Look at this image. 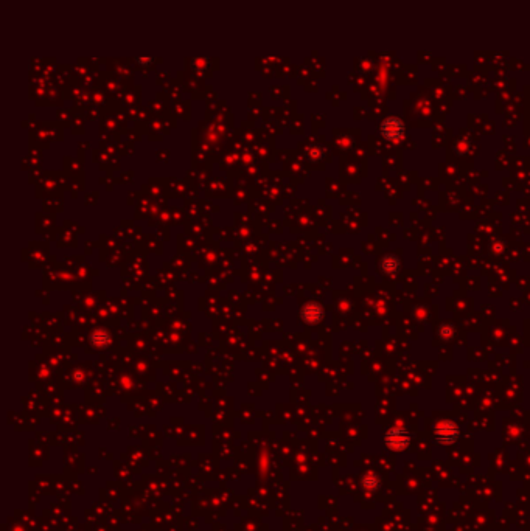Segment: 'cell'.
Returning a JSON list of instances; mask_svg holds the SVG:
<instances>
[{
	"label": "cell",
	"instance_id": "cell-2",
	"mask_svg": "<svg viewBox=\"0 0 530 531\" xmlns=\"http://www.w3.org/2000/svg\"><path fill=\"white\" fill-rule=\"evenodd\" d=\"M384 443H386V446H387L390 450L401 452V450H404V449L409 446V443H410V433H409L406 429L394 427V429H390V430L386 433Z\"/></svg>",
	"mask_w": 530,
	"mask_h": 531
},
{
	"label": "cell",
	"instance_id": "cell-3",
	"mask_svg": "<svg viewBox=\"0 0 530 531\" xmlns=\"http://www.w3.org/2000/svg\"><path fill=\"white\" fill-rule=\"evenodd\" d=\"M381 132L387 140H398L404 134V126L398 118H387L381 126Z\"/></svg>",
	"mask_w": 530,
	"mask_h": 531
},
{
	"label": "cell",
	"instance_id": "cell-4",
	"mask_svg": "<svg viewBox=\"0 0 530 531\" xmlns=\"http://www.w3.org/2000/svg\"><path fill=\"white\" fill-rule=\"evenodd\" d=\"M302 317H304L308 323H314V322L322 319V309H320L319 305L310 303V305H307L304 308V311H302Z\"/></svg>",
	"mask_w": 530,
	"mask_h": 531
},
{
	"label": "cell",
	"instance_id": "cell-1",
	"mask_svg": "<svg viewBox=\"0 0 530 531\" xmlns=\"http://www.w3.org/2000/svg\"><path fill=\"white\" fill-rule=\"evenodd\" d=\"M435 441L440 444H454L457 443L459 437H460V430L459 426L456 423H452L449 420L440 421L435 427Z\"/></svg>",
	"mask_w": 530,
	"mask_h": 531
},
{
	"label": "cell",
	"instance_id": "cell-5",
	"mask_svg": "<svg viewBox=\"0 0 530 531\" xmlns=\"http://www.w3.org/2000/svg\"><path fill=\"white\" fill-rule=\"evenodd\" d=\"M398 268V261L395 259V258H386L384 261H383V269L386 271V272H394L395 269Z\"/></svg>",
	"mask_w": 530,
	"mask_h": 531
}]
</instances>
